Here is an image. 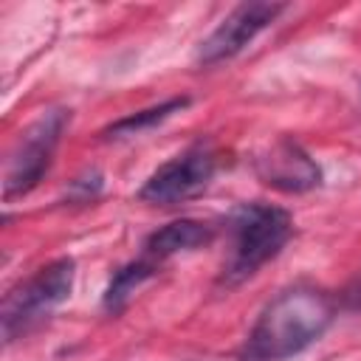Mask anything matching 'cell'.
Wrapping results in <instances>:
<instances>
[{
  "label": "cell",
  "mask_w": 361,
  "mask_h": 361,
  "mask_svg": "<svg viewBox=\"0 0 361 361\" xmlns=\"http://www.w3.org/2000/svg\"><path fill=\"white\" fill-rule=\"evenodd\" d=\"M285 11L282 3H243L237 6L203 42L197 51L200 65H217L237 56L262 28H268Z\"/></svg>",
  "instance_id": "8992f818"
},
{
  "label": "cell",
  "mask_w": 361,
  "mask_h": 361,
  "mask_svg": "<svg viewBox=\"0 0 361 361\" xmlns=\"http://www.w3.org/2000/svg\"><path fill=\"white\" fill-rule=\"evenodd\" d=\"M228 231H231V257L226 259L220 282L240 285L282 251V245L290 240L293 220L279 206L243 203L231 212Z\"/></svg>",
  "instance_id": "7a4b0ae2"
},
{
  "label": "cell",
  "mask_w": 361,
  "mask_h": 361,
  "mask_svg": "<svg viewBox=\"0 0 361 361\" xmlns=\"http://www.w3.org/2000/svg\"><path fill=\"white\" fill-rule=\"evenodd\" d=\"M336 316L333 299L324 290L296 285L271 299L245 338L251 361H285L310 347Z\"/></svg>",
  "instance_id": "6da1fadb"
},
{
  "label": "cell",
  "mask_w": 361,
  "mask_h": 361,
  "mask_svg": "<svg viewBox=\"0 0 361 361\" xmlns=\"http://www.w3.org/2000/svg\"><path fill=\"white\" fill-rule=\"evenodd\" d=\"M214 237L212 226L209 223H200V220H172L166 223L164 228L152 231L144 243V257H149L152 262H164L180 251H195V248H203L209 245Z\"/></svg>",
  "instance_id": "ba28073f"
},
{
  "label": "cell",
  "mask_w": 361,
  "mask_h": 361,
  "mask_svg": "<svg viewBox=\"0 0 361 361\" xmlns=\"http://www.w3.org/2000/svg\"><path fill=\"white\" fill-rule=\"evenodd\" d=\"M155 271H158V262H152V259L144 257V254H141L138 259L127 262L124 268H118L116 276L110 279L107 290H104V310H107V313H118V310L130 302V296L141 288V282H147Z\"/></svg>",
  "instance_id": "9c48e42d"
},
{
  "label": "cell",
  "mask_w": 361,
  "mask_h": 361,
  "mask_svg": "<svg viewBox=\"0 0 361 361\" xmlns=\"http://www.w3.org/2000/svg\"><path fill=\"white\" fill-rule=\"evenodd\" d=\"M65 124H68V110H48L20 138V144L8 161V172H6V197L8 200L31 192L42 180V175L51 166V158H54V149L59 144Z\"/></svg>",
  "instance_id": "5b68a950"
},
{
  "label": "cell",
  "mask_w": 361,
  "mask_h": 361,
  "mask_svg": "<svg viewBox=\"0 0 361 361\" xmlns=\"http://www.w3.org/2000/svg\"><path fill=\"white\" fill-rule=\"evenodd\" d=\"M186 104H189V99H186V96H178V99L161 102V104H155V107L138 110V113H133V116H124V118L113 121V124L104 130V135H107V138H127V135H138V133H144V130H149V127H155V124L166 121L172 113L183 110Z\"/></svg>",
  "instance_id": "30bf717a"
},
{
  "label": "cell",
  "mask_w": 361,
  "mask_h": 361,
  "mask_svg": "<svg viewBox=\"0 0 361 361\" xmlns=\"http://www.w3.org/2000/svg\"><path fill=\"white\" fill-rule=\"evenodd\" d=\"M214 169H217L214 149L209 144H195L186 152L175 155L172 161L161 164L141 186L138 197L155 206L183 203L209 186V180L214 178Z\"/></svg>",
  "instance_id": "277c9868"
},
{
  "label": "cell",
  "mask_w": 361,
  "mask_h": 361,
  "mask_svg": "<svg viewBox=\"0 0 361 361\" xmlns=\"http://www.w3.org/2000/svg\"><path fill=\"white\" fill-rule=\"evenodd\" d=\"M73 276H76L73 259L59 257V259L42 265L25 282H20L14 290H8L3 299V310H0L6 341H14L17 336L28 333L34 324L48 319L71 296Z\"/></svg>",
  "instance_id": "3957f363"
},
{
  "label": "cell",
  "mask_w": 361,
  "mask_h": 361,
  "mask_svg": "<svg viewBox=\"0 0 361 361\" xmlns=\"http://www.w3.org/2000/svg\"><path fill=\"white\" fill-rule=\"evenodd\" d=\"M355 305H361V288H358V293H355Z\"/></svg>",
  "instance_id": "8fae6325"
},
{
  "label": "cell",
  "mask_w": 361,
  "mask_h": 361,
  "mask_svg": "<svg viewBox=\"0 0 361 361\" xmlns=\"http://www.w3.org/2000/svg\"><path fill=\"white\" fill-rule=\"evenodd\" d=\"M257 172L268 186L279 192H307L322 180L316 161L290 138L271 144V149L257 158Z\"/></svg>",
  "instance_id": "52a82bcc"
}]
</instances>
